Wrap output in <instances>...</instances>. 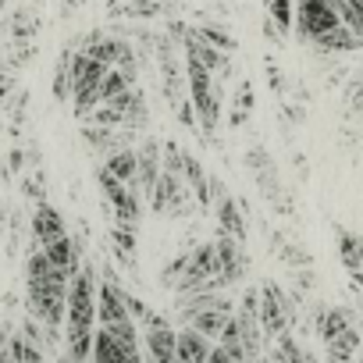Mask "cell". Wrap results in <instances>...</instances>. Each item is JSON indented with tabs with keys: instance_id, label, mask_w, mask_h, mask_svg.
<instances>
[{
	"instance_id": "obj_1",
	"label": "cell",
	"mask_w": 363,
	"mask_h": 363,
	"mask_svg": "<svg viewBox=\"0 0 363 363\" xmlns=\"http://www.w3.org/2000/svg\"><path fill=\"white\" fill-rule=\"evenodd\" d=\"M68 281L72 278L47 260L43 246L33 242L26 257V313H33L47 328H61L68 310Z\"/></svg>"
},
{
	"instance_id": "obj_2",
	"label": "cell",
	"mask_w": 363,
	"mask_h": 363,
	"mask_svg": "<svg viewBox=\"0 0 363 363\" xmlns=\"http://www.w3.org/2000/svg\"><path fill=\"white\" fill-rule=\"evenodd\" d=\"M96 271L93 264H82L79 274L68 281V310H65V345L75 359H89L93 352V331H96Z\"/></svg>"
},
{
	"instance_id": "obj_3",
	"label": "cell",
	"mask_w": 363,
	"mask_h": 363,
	"mask_svg": "<svg viewBox=\"0 0 363 363\" xmlns=\"http://www.w3.org/2000/svg\"><path fill=\"white\" fill-rule=\"evenodd\" d=\"M242 160H246L250 178L257 182V193H260V196L278 211V214H292V203H289V196H285V186H281L278 164H274V157L267 153V146H250Z\"/></svg>"
},
{
	"instance_id": "obj_4",
	"label": "cell",
	"mask_w": 363,
	"mask_h": 363,
	"mask_svg": "<svg viewBox=\"0 0 363 363\" xmlns=\"http://www.w3.org/2000/svg\"><path fill=\"white\" fill-rule=\"evenodd\" d=\"M303 296L299 292H285L278 281H264L260 285V328L267 338H278L281 331H292L296 324V303Z\"/></svg>"
},
{
	"instance_id": "obj_5",
	"label": "cell",
	"mask_w": 363,
	"mask_h": 363,
	"mask_svg": "<svg viewBox=\"0 0 363 363\" xmlns=\"http://www.w3.org/2000/svg\"><path fill=\"white\" fill-rule=\"evenodd\" d=\"M104 75H107V65H100L86 50L72 54V104H75V114L82 121L100 104V82H104Z\"/></svg>"
},
{
	"instance_id": "obj_6",
	"label": "cell",
	"mask_w": 363,
	"mask_h": 363,
	"mask_svg": "<svg viewBox=\"0 0 363 363\" xmlns=\"http://www.w3.org/2000/svg\"><path fill=\"white\" fill-rule=\"evenodd\" d=\"M342 18H338V11L328 4V0H296V33H299V40L303 43H313L320 33H328V29H335Z\"/></svg>"
},
{
	"instance_id": "obj_7",
	"label": "cell",
	"mask_w": 363,
	"mask_h": 363,
	"mask_svg": "<svg viewBox=\"0 0 363 363\" xmlns=\"http://www.w3.org/2000/svg\"><path fill=\"white\" fill-rule=\"evenodd\" d=\"M218 246V264H221V281L232 289L239 285L246 274H250V257H246V242L232 239V235H218L214 239Z\"/></svg>"
},
{
	"instance_id": "obj_8",
	"label": "cell",
	"mask_w": 363,
	"mask_h": 363,
	"mask_svg": "<svg viewBox=\"0 0 363 363\" xmlns=\"http://www.w3.org/2000/svg\"><path fill=\"white\" fill-rule=\"evenodd\" d=\"M135 160H139L135 186H139L143 196H150L153 186H157V178H160V171H164V164H160V143H157L153 135H146V139L135 146Z\"/></svg>"
},
{
	"instance_id": "obj_9",
	"label": "cell",
	"mask_w": 363,
	"mask_h": 363,
	"mask_svg": "<svg viewBox=\"0 0 363 363\" xmlns=\"http://www.w3.org/2000/svg\"><path fill=\"white\" fill-rule=\"evenodd\" d=\"M89 363H143V356H139V349H128L125 342H118L107 328H96Z\"/></svg>"
},
{
	"instance_id": "obj_10",
	"label": "cell",
	"mask_w": 363,
	"mask_h": 363,
	"mask_svg": "<svg viewBox=\"0 0 363 363\" xmlns=\"http://www.w3.org/2000/svg\"><path fill=\"white\" fill-rule=\"evenodd\" d=\"M33 228V242L36 246H47V242H54V239H61V235H68V225H65V214L61 211H54L50 203H36V211H33V221H29Z\"/></svg>"
},
{
	"instance_id": "obj_11",
	"label": "cell",
	"mask_w": 363,
	"mask_h": 363,
	"mask_svg": "<svg viewBox=\"0 0 363 363\" xmlns=\"http://www.w3.org/2000/svg\"><path fill=\"white\" fill-rule=\"evenodd\" d=\"M232 313H235V303L225 296L221 303H214V306H203V310H196L186 324L189 328H196L200 335H207V338H214L218 342V335H221V328L232 320Z\"/></svg>"
},
{
	"instance_id": "obj_12",
	"label": "cell",
	"mask_w": 363,
	"mask_h": 363,
	"mask_svg": "<svg viewBox=\"0 0 363 363\" xmlns=\"http://www.w3.org/2000/svg\"><path fill=\"white\" fill-rule=\"evenodd\" d=\"M214 214H218L221 235H232V239L246 242V211L239 207V200H235L232 193H225V196L214 200Z\"/></svg>"
},
{
	"instance_id": "obj_13",
	"label": "cell",
	"mask_w": 363,
	"mask_h": 363,
	"mask_svg": "<svg viewBox=\"0 0 363 363\" xmlns=\"http://www.w3.org/2000/svg\"><path fill=\"white\" fill-rule=\"evenodd\" d=\"M107 207H111V214H114V221H125V225H135L139 221V214H143V193H139V186L132 182V186H121L107 196Z\"/></svg>"
},
{
	"instance_id": "obj_14",
	"label": "cell",
	"mask_w": 363,
	"mask_h": 363,
	"mask_svg": "<svg viewBox=\"0 0 363 363\" xmlns=\"http://www.w3.org/2000/svg\"><path fill=\"white\" fill-rule=\"evenodd\" d=\"M313 47L317 50H324V54H352V50H359L363 47V40L349 29V26H335V29H328V33H320L317 40H313Z\"/></svg>"
},
{
	"instance_id": "obj_15",
	"label": "cell",
	"mask_w": 363,
	"mask_h": 363,
	"mask_svg": "<svg viewBox=\"0 0 363 363\" xmlns=\"http://www.w3.org/2000/svg\"><path fill=\"white\" fill-rule=\"evenodd\" d=\"M174 342H178V331H174L171 324H164V328H146L150 363H174Z\"/></svg>"
},
{
	"instance_id": "obj_16",
	"label": "cell",
	"mask_w": 363,
	"mask_h": 363,
	"mask_svg": "<svg viewBox=\"0 0 363 363\" xmlns=\"http://www.w3.org/2000/svg\"><path fill=\"white\" fill-rule=\"evenodd\" d=\"M135 225H125V221H114L111 225V250H114V260L121 267H135Z\"/></svg>"
},
{
	"instance_id": "obj_17",
	"label": "cell",
	"mask_w": 363,
	"mask_h": 363,
	"mask_svg": "<svg viewBox=\"0 0 363 363\" xmlns=\"http://www.w3.org/2000/svg\"><path fill=\"white\" fill-rule=\"evenodd\" d=\"M104 167L118 178V182H125V186H132L135 182V171H139V160H135V146H121V150H114V153H107L104 157Z\"/></svg>"
},
{
	"instance_id": "obj_18",
	"label": "cell",
	"mask_w": 363,
	"mask_h": 363,
	"mask_svg": "<svg viewBox=\"0 0 363 363\" xmlns=\"http://www.w3.org/2000/svg\"><path fill=\"white\" fill-rule=\"evenodd\" d=\"M125 47H128L125 40H114V36H104V40H96V43H89V47H86V54H89V57H96L100 65H107V68H114Z\"/></svg>"
},
{
	"instance_id": "obj_19",
	"label": "cell",
	"mask_w": 363,
	"mask_h": 363,
	"mask_svg": "<svg viewBox=\"0 0 363 363\" xmlns=\"http://www.w3.org/2000/svg\"><path fill=\"white\" fill-rule=\"evenodd\" d=\"M72 47H65L61 50V57H57V68H54V96L57 100H68L72 96Z\"/></svg>"
},
{
	"instance_id": "obj_20",
	"label": "cell",
	"mask_w": 363,
	"mask_h": 363,
	"mask_svg": "<svg viewBox=\"0 0 363 363\" xmlns=\"http://www.w3.org/2000/svg\"><path fill=\"white\" fill-rule=\"evenodd\" d=\"M193 33H196L200 40H207L211 47L225 50V54H235V50H239V40H235V36H228L225 29H218V26H196Z\"/></svg>"
},
{
	"instance_id": "obj_21",
	"label": "cell",
	"mask_w": 363,
	"mask_h": 363,
	"mask_svg": "<svg viewBox=\"0 0 363 363\" xmlns=\"http://www.w3.org/2000/svg\"><path fill=\"white\" fill-rule=\"evenodd\" d=\"M267 15L281 33H289L296 26V0H267Z\"/></svg>"
},
{
	"instance_id": "obj_22",
	"label": "cell",
	"mask_w": 363,
	"mask_h": 363,
	"mask_svg": "<svg viewBox=\"0 0 363 363\" xmlns=\"http://www.w3.org/2000/svg\"><path fill=\"white\" fill-rule=\"evenodd\" d=\"M22 193L33 203H47V171L43 167H29V174L22 178Z\"/></svg>"
},
{
	"instance_id": "obj_23",
	"label": "cell",
	"mask_w": 363,
	"mask_h": 363,
	"mask_svg": "<svg viewBox=\"0 0 363 363\" xmlns=\"http://www.w3.org/2000/svg\"><path fill=\"white\" fill-rule=\"evenodd\" d=\"M160 164H164V171L182 174V171H186V150H182L174 139H171V143H164V146H160Z\"/></svg>"
},
{
	"instance_id": "obj_24",
	"label": "cell",
	"mask_w": 363,
	"mask_h": 363,
	"mask_svg": "<svg viewBox=\"0 0 363 363\" xmlns=\"http://www.w3.org/2000/svg\"><path fill=\"white\" fill-rule=\"evenodd\" d=\"M132 82L118 72V68H107V75H104V82H100V104H107V100H114L118 93H125Z\"/></svg>"
},
{
	"instance_id": "obj_25",
	"label": "cell",
	"mask_w": 363,
	"mask_h": 363,
	"mask_svg": "<svg viewBox=\"0 0 363 363\" xmlns=\"http://www.w3.org/2000/svg\"><path fill=\"white\" fill-rule=\"evenodd\" d=\"M22 232H26V214L15 207V211H8V253L11 257L22 250Z\"/></svg>"
},
{
	"instance_id": "obj_26",
	"label": "cell",
	"mask_w": 363,
	"mask_h": 363,
	"mask_svg": "<svg viewBox=\"0 0 363 363\" xmlns=\"http://www.w3.org/2000/svg\"><path fill=\"white\" fill-rule=\"evenodd\" d=\"M186 264H189V253H178L174 260H167L164 271H160V285L164 289H174V281L182 278V271H186Z\"/></svg>"
},
{
	"instance_id": "obj_27",
	"label": "cell",
	"mask_w": 363,
	"mask_h": 363,
	"mask_svg": "<svg viewBox=\"0 0 363 363\" xmlns=\"http://www.w3.org/2000/svg\"><path fill=\"white\" fill-rule=\"evenodd\" d=\"M174 107V118H178V125L182 128H189V132H196V107H193V100L189 96H182L178 104H171Z\"/></svg>"
},
{
	"instance_id": "obj_28",
	"label": "cell",
	"mask_w": 363,
	"mask_h": 363,
	"mask_svg": "<svg viewBox=\"0 0 363 363\" xmlns=\"http://www.w3.org/2000/svg\"><path fill=\"white\" fill-rule=\"evenodd\" d=\"M235 111H253V89H250V79H242L239 82V89H235Z\"/></svg>"
},
{
	"instance_id": "obj_29",
	"label": "cell",
	"mask_w": 363,
	"mask_h": 363,
	"mask_svg": "<svg viewBox=\"0 0 363 363\" xmlns=\"http://www.w3.org/2000/svg\"><path fill=\"white\" fill-rule=\"evenodd\" d=\"M207 363H246L242 356H235V352H228L225 345H214L211 349V356H207Z\"/></svg>"
},
{
	"instance_id": "obj_30",
	"label": "cell",
	"mask_w": 363,
	"mask_h": 363,
	"mask_svg": "<svg viewBox=\"0 0 363 363\" xmlns=\"http://www.w3.org/2000/svg\"><path fill=\"white\" fill-rule=\"evenodd\" d=\"M349 100H352V107H356V114H359V121H363V75L352 79V86H349Z\"/></svg>"
},
{
	"instance_id": "obj_31",
	"label": "cell",
	"mask_w": 363,
	"mask_h": 363,
	"mask_svg": "<svg viewBox=\"0 0 363 363\" xmlns=\"http://www.w3.org/2000/svg\"><path fill=\"white\" fill-rule=\"evenodd\" d=\"M26 171V153L15 146L11 153H8V174H22Z\"/></svg>"
},
{
	"instance_id": "obj_32",
	"label": "cell",
	"mask_w": 363,
	"mask_h": 363,
	"mask_svg": "<svg viewBox=\"0 0 363 363\" xmlns=\"http://www.w3.org/2000/svg\"><path fill=\"white\" fill-rule=\"evenodd\" d=\"M264 36H267L271 43H285V33H281V29H278V26L271 22V15L264 18Z\"/></svg>"
},
{
	"instance_id": "obj_33",
	"label": "cell",
	"mask_w": 363,
	"mask_h": 363,
	"mask_svg": "<svg viewBox=\"0 0 363 363\" xmlns=\"http://www.w3.org/2000/svg\"><path fill=\"white\" fill-rule=\"evenodd\" d=\"M267 75H271V86H274V93H285V86H281L285 79H281V72L274 68V61H267Z\"/></svg>"
},
{
	"instance_id": "obj_34",
	"label": "cell",
	"mask_w": 363,
	"mask_h": 363,
	"mask_svg": "<svg viewBox=\"0 0 363 363\" xmlns=\"http://www.w3.org/2000/svg\"><path fill=\"white\" fill-rule=\"evenodd\" d=\"M0 363H18V359H15V352H11V345H8V342H4V345H0Z\"/></svg>"
},
{
	"instance_id": "obj_35",
	"label": "cell",
	"mask_w": 363,
	"mask_h": 363,
	"mask_svg": "<svg viewBox=\"0 0 363 363\" xmlns=\"http://www.w3.org/2000/svg\"><path fill=\"white\" fill-rule=\"evenodd\" d=\"M4 232H8V207L0 203V239H4Z\"/></svg>"
},
{
	"instance_id": "obj_36",
	"label": "cell",
	"mask_w": 363,
	"mask_h": 363,
	"mask_svg": "<svg viewBox=\"0 0 363 363\" xmlns=\"http://www.w3.org/2000/svg\"><path fill=\"white\" fill-rule=\"evenodd\" d=\"M352 285H356V289L363 292V271H352Z\"/></svg>"
},
{
	"instance_id": "obj_37",
	"label": "cell",
	"mask_w": 363,
	"mask_h": 363,
	"mask_svg": "<svg viewBox=\"0 0 363 363\" xmlns=\"http://www.w3.org/2000/svg\"><path fill=\"white\" fill-rule=\"evenodd\" d=\"M8 178V171H4V160H0V182H4Z\"/></svg>"
},
{
	"instance_id": "obj_38",
	"label": "cell",
	"mask_w": 363,
	"mask_h": 363,
	"mask_svg": "<svg viewBox=\"0 0 363 363\" xmlns=\"http://www.w3.org/2000/svg\"><path fill=\"white\" fill-rule=\"evenodd\" d=\"M4 8H8V0H0V11H4Z\"/></svg>"
}]
</instances>
